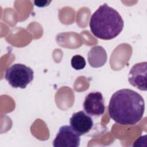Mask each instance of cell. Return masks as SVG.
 <instances>
[{
	"label": "cell",
	"instance_id": "1",
	"mask_svg": "<svg viewBox=\"0 0 147 147\" xmlns=\"http://www.w3.org/2000/svg\"><path fill=\"white\" fill-rule=\"evenodd\" d=\"M145 102L142 96L131 89L123 88L115 92L108 106L110 118L122 125H133L142 118Z\"/></svg>",
	"mask_w": 147,
	"mask_h": 147
},
{
	"label": "cell",
	"instance_id": "2",
	"mask_svg": "<svg viewBox=\"0 0 147 147\" xmlns=\"http://www.w3.org/2000/svg\"><path fill=\"white\" fill-rule=\"evenodd\" d=\"M89 25L91 32L95 37L109 40L120 34L124 22L116 10L104 3L91 15Z\"/></svg>",
	"mask_w": 147,
	"mask_h": 147
},
{
	"label": "cell",
	"instance_id": "3",
	"mask_svg": "<svg viewBox=\"0 0 147 147\" xmlns=\"http://www.w3.org/2000/svg\"><path fill=\"white\" fill-rule=\"evenodd\" d=\"M33 69L25 64L16 63L8 67L5 71V78L14 88H25L33 80Z\"/></svg>",
	"mask_w": 147,
	"mask_h": 147
},
{
	"label": "cell",
	"instance_id": "4",
	"mask_svg": "<svg viewBox=\"0 0 147 147\" xmlns=\"http://www.w3.org/2000/svg\"><path fill=\"white\" fill-rule=\"evenodd\" d=\"M52 142L54 147H78L80 138L70 126L64 125L59 128Z\"/></svg>",
	"mask_w": 147,
	"mask_h": 147
},
{
	"label": "cell",
	"instance_id": "5",
	"mask_svg": "<svg viewBox=\"0 0 147 147\" xmlns=\"http://www.w3.org/2000/svg\"><path fill=\"white\" fill-rule=\"evenodd\" d=\"M85 112L91 116L99 117L105 110L104 99L101 92H91L86 95L83 102Z\"/></svg>",
	"mask_w": 147,
	"mask_h": 147
},
{
	"label": "cell",
	"instance_id": "6",
	"mask_svg": "<svg viewBox=\"0 0 147 147\" xmlns=\"http://www.w3.org/2000/svg\"><path fill=\"white\" fill-rule=\"evenodd\" d=\"M147 63L140 62L134 64L129 72L128 80L131 85L141 91H146Z\"/></svg>",
	"mask_w": 147,
	"mask_h": 147
},
{
	"label": "cell",
	"instance_id": "7",
	"mask_svg": "<svg viewBox=\"0 0 147 147\" xmlns=\"http://www.w3.org/2000/svg\"><path fill=\"white\" fill-rule=\"evenodd\" d=\"M69 124L71 128L80 136L91 130L94 122L88 114L83 111H80L72 114L69 119Z\"/></svg>",
	"mask_w": 147,
	"mask_h": 147
},
{
	"label": "cell",
	"instance_id": "8",
	"mask_svg": "<svg viewBox=\"0 0 147 147\" xmlns=\"http://www.w3.org/2000/svg\"><path fill=\"white\" fill-rule=\"evenodd\" d=\"M87 57L91 67L98 68L103 66L106 63L107 56L105 49L102 47L97 45L90 49Z\"/></svg>",
	"mask_w": 147,
	"mask_h": 147
},
{
	"label": "cell",
	"instance_id": "9",
	"mask_svg": "<svg viewBox=\"0 0 147 147\" xmlns=\"http://www.w3.org/2000/svg\"><path fill=\"white\" fill-rule=\"evenodd\" d=\"M71 64L74 69L76 70H81L85 67L86 63L83 56L79 55H76L72 57Z\"/></svg>",
	"mask_w": 147,
	"mask_h": 147
},
{
	"label": "cell",
	"instance_id": "10",
	"mask_svg": "<svg viewBox=\"0 0 147 147\" xmlns=\"http://www.w3.org/2000/svg\"><path fill=\"white\" fill-rule=\"evenodd\" d=\"M51 2V1H34V5L37 7H42L48 6Z\"/></svg>",
	"mask_w": 147,
	"mask_h": 147
}]
</instances>
